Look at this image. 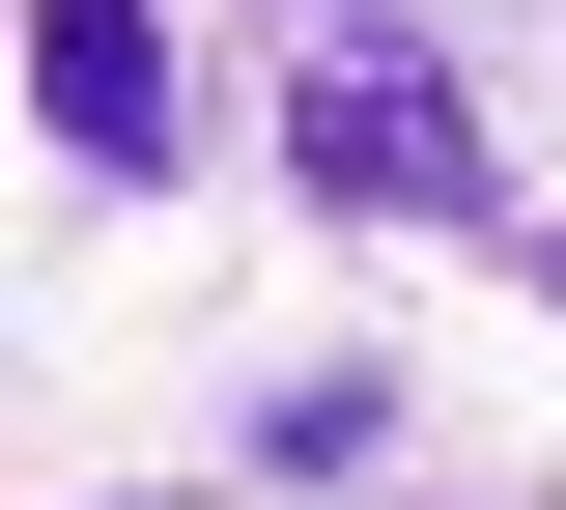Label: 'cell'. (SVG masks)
<instances>
[{
	"label": "cell",
	"instance_id": "3957f363",
	"mask_svg": "<svg viewBox=\"0 0 566 510\" xmlns=\"http://www.w3.org/2000/svg\"><path fill=\"white\" fill-rule=\"evenodd\" d=\"M510 256H538V284H566V227H510Z\"/></svg>",
	"mask_w": 566,
	"mask_h": 510
},
{
	"label": "cell",
	"instance_id": "6da1fadb",
	"mask_svg": "<svg viewBox=\"0 0 566 510\" xmlns=\"http://www.w3.org/2000/svg\"><path fill=\"white\" fill-rule=\"evenodd\" d=\"M283 170L340 227H510V170H482V85L424 58V29H368V0H312V85H283Z\"/></svg>",
	"mask_w": 566,
	"mask_h": 510
},
{
	"label": "cell",
	"instance_id": "7a4b0ae2",
	"mask_svg": "<svg viewBox=\"0 0 566 510\" xmlns=\"http://www.w3.org/2000/svg\"><path fill=\"white\" fill-rule=\"evenodd\" d=\"M29 114H57L85 170H170V29H142V0H29Z\"/></svg>",
	"mask_w": 566,
	"mask_h": 510
}]
</instances>
